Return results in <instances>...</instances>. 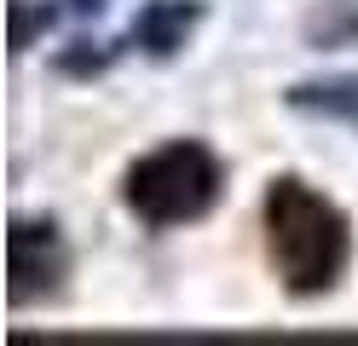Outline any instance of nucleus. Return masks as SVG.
Masks as SVG:
<instances>
[{"instance_id":"f257e3e1","label":"nucleus","mask_w":358,"mask_h":346,"mask_svg":"<svg viewBox=\"0 0 358 346\" xmlns=\"http://www.w3.org/2000/svg\"><path fill=\"white\" fill-rule=\"evenodd\" d=\"M260 219H266V254H272L283 289L295 300H318L347 277L352 225L306 179H272Z\"/></svg>"},{"instance_id":"f03ea898","label":"nucleus","mask_w":358,"mask_h":346,"mask_svg":"<svg viewBox=\"0 0 358 346\" xmlns=\"http://www.w3.org/2000/svg\"><path fill=\"white\" fill-rule=\"evenodd\" d=\"M220 156L196 138H173V145L150 150L145 161H133L127 179H122V202L139 214L150 231H173V225H191L203 219L208 208L220 202Z\"/></svg>"},{"instance_id":"7ed1b4c3","label":"nucleus","mask_w":358,"mask_h":346,"mask_svg":"<svg viewBox=\"0 0 358 346\" xmlns=\"http://www.w3.org/2000/svg\"><path fill=\"white\" fill-rule=\"evenodd\" d=\"M6 260H12V306H29L35 294H47L70 254H64V237L52 219H17L12 237H6Z\"/></svg>"},{"instance_id":"20e7f679","label":"nucleus","mask_w":358,"mask_h":346,"mask_svg":"<svg viewBox=\"0 0 358 346\" xmlns=\"http://www.w3.org/2000/svg\"><path fill=\"white\" fill-rule=\"evenodd\" d=\"M196 0H150V6L139 12V23H133V46H145L150 58H173L179 46L191 41V29H196Z\"/></svg>"},{"instance_id":"39448f33","label":"nucleus","mask_w":358,"mask_h":346,"mask_svg":"<svg viewBox=\"0 0 358 346\" xmlns=\"http://www.w3.org/2000/svg\"><path fill=\"white\" fill-rule=\"evenodd\" d=\"M289 104H295V110H312V115H329V122H347V127H358V75L295 87V92H289Z\"/></svg>"},{"instance_id":"423d86ee","label":"nucleus","mask_w":358,"mask_h":346,"mask_svg":"<svg viewBox=\"0 0 358 346\" xmlns=\"http://www.w3.org/2000/svg\"><path fill=\"white\" fill-rule=\"evenodd\" d=\"M70 6H76V12H99L104 0H70Z\"/></svg>"}]
</instances>
